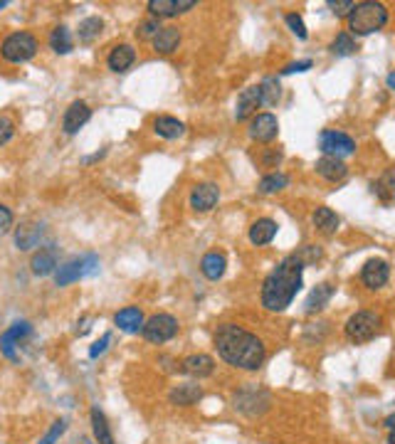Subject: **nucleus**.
Wrapping results in <instances>:
<instances>
[{"instance_id":"obj_1","label":"nucleus","mask_w":395,"mask_h":444,"mask_svg":"<svg viewBox=\"0 0 395 444\" xmlns=\"http://www.w3.org/2000/svg\"><path fill=\"white\" fill-rule=\"evenodd\" d=\"M215 348L225 363L242 371H257L264 363V343L237 323H223L215 331Z\"/></svg>"},{"instance_id":"obj_2","label":"nucleus","mask_w":395,"mask_h":444,"mask_svg":"<svg viewBox=\"0 0 395 444\" xmlns=\"http://www.w3.org/2000/svg\"><path fill=\"white\" fill-rule=\"evenodd\" d=\"M304 262L297 254H289L277 264L272 274L262 284V306L272 313H282L292 306L294 296L302 292Z\"/></svg>"},{"instance_id":"obj_3","label":"nucleus","mask_w":395,"mask_h":444,"mask_svg":"<svg viewBox=\"0 0 395 444\" xmlns=\"http://www.w3.org/2000/svg\"><path fill=\"white\" fill-rule=\"evenodd\" d=\"M388 23V8L376 0H363L348 15V30L351 35H373Z\"/></svg>"},{"instance_id":"obj_4","label":"nucleus","mask_w":395,"mask_h":444,"mask_svg":"<svg viewBox=\"0 0 395 444\" xmlns=\"http://www.w3.org/2000/svg\"><path fill=\"white\" fill-rule=\"evenodd\" d=\"M97 272H99L97 254H82V257H74L69 262L59 264L57 272H54V282H57V287H67V284L79 282L84 277H94Z\"/></svg>"},{"instance_id":"obj_5","label":"nucleus","mask_w":395,"mask_h":444,"mask_svg":"<svg viewBox=\"0 0 395 444\" xmlns=\"http://www.w3.org/2000/svg\"><path fill=\"white\" fill-rule=\"evenodd\" d=\"M0 54L5 62L10 64H23L37 54V40L30 32H13L3 40L0 44Z\"/></svg>"},{"instance_id":"obj_6","label":"nucleus","mask_w":395,"mask_h":444,"mask_svg":"<svg viewBox=\"0 0 395 444\" xmlns=\"http://www.w3.org/2000/svg\"><path fill=\"white\" fill-rule=\"evenodd\" d=\"M381 328V316L373 311H356L351 318L346 321L343 331H346V338L351 343H366L371 341L373 336Z\"/></svg>"},{"instance_id":"obj_7","label":"nucleus","mask_w":395,"mask_h":444,"mask_svg":"<svg viewBox=\"0 0 395 444\" xmlns=\"http://www.w3.org/2000/svg\"><path fill=\"white\" fill-rule=\"evenodd\" d=\"M232 407L237 412H242V415H247V417H257V415H262V412H267L269 395L262 390V388L247 385V388H242V390L235 392Z\"/></svg>"},{"instance_id":"obj_8","label":"nucleus","mask_w":395,"mask_h":444,"mask_svg":"<svg viewBox=\"0 0 395 444\" xmlns=\"http://www.w3.org/2000/svg\"><path fill=\"white\" fill-rule=\"evenodd\" d=\"M141 333L148 343H156V346L168 343L171 338H176L178 333V318L171 316V313H156V316H151L143 323Z\"/></svg>"},{"instance_id":"obj_9","label":"nucleus","mask_w":395,"mask_h":444,"mask_svg":"<svg viewBox=\"0 0 395 444\" xmlns=\"http://www.w3.org/2000/svg\"><path fill=\"white\" fill-rule=\"evenodd\" d=\"M319 148H322L324 156H331V158H346L356 153V141H353L348 133L343 131H334V128H326L322 131L319 136Z\"/></svg>"},{"instance_id":"obj_10","label":"nucleus","mask_w":395,"mask_h":444,"mask_svg":"<svg viewBox=\"0 0 395 444\" xmlns=\"http://www.w3.org/2000/svg\"><path fill=\"white\" fill-rule=\"evenodd\" d=\"M30 333H33V326H30L28 321L13 323V326H10L8 331L3 333V336H0V353H3L8 361L18 363L20 356H18V351H15V346H18V343L23 341L25 336H30Z\"/></svg>"},{"instance_id":"obj_11","label":"nucleus","mask_w":395,"mask_h":444,"mask_svg":"<svg viewBox=\"0 0 395 444\" xmlns=\"http://www.w3.org/2000/svg\"><path fill=\"white\" fill-rule=\"evenodd\" d=\"M279 133V121L274 114H257V116L249 121V138L259 143L274 141Z\"/></svg>"},{"instance_id":"obj_12","label":"nucleus","mask_w":395,"mask_h":444,"mask_svg":"<svg viewBox=\"0 0 395 444\" xmlns=\"http://www.w3.org/2000/svg\"><path fill=\"white\" fill-rule=\"evenodd\" d=\"M262 89L257 87H247L242 89V94L237 97V107H235V119L237 121H244L249 116H257V109L262 107Z\"/></svg>"},{"instance_id":"obj_13","label":"nucleus","mask_w":395,"mask_h":444,"mask_svg":"<svg viewBox=\"0 0 395 444\" xmlns=\"http://www.w3.org/2000/svg\"><path fill=\"white\" fill-rule=\"evenodd\" d=\"M361 279L368 289H381L391 279V267L386 259H368L361 269Z\"/></svg>"},{"instance_id":"obj_14","label":"nucleus","mask_w":395,"mask_h":444,"mask_svg":"<svg viewBox=\"0 0 395 444\" xmlns=\"http://www.w3.org/2000/svg\"><path fill=\"white\" fill-rule=\"evenodd\" d=\"M220 200V188L215 183H200V186L193 188L191 193V208L196 212H208L218 205Z\"/></svg>"},{"instance_id":"obj_15","label":"nucleus","mask_w":395,"mask_h":444,"mask_svg":"<svg viewBox=\"0 0 395 444\" xmlns=\"http://www.w3.org/2000/svg\"><path fill=\"white\" fill-rule=\"evenodd\" d=\"M89 119H92V109H89V104L87 102H72L67 112H64V119H62L64 133H77L79 128L89 121Z\"/></svg>"},{"instance_id":"obj_16","label":"nucleus","mask_w":395,"mask_h":444,"mask_svg":"<svg viewBox=\"0 0 395 444\" xmlns=\"http://www.w3.org/2000/svg\"><path fill=\"white\" fill-rule=\"evenodd\" d=\"M196 8V0H148V10L158 18H176Z\"/></svg>"},{"instance_id":"obj_17","label":"nucleus","mask_w":395,"mask_h":444,"mask_svg":"<svg viewBox=\"0 0 395 444\" xmlns=\"http://www.w3.org/2000/svg\"><path fill=\"white\" fill-rule=\"evenodd\" d=\"M30 267H33L35 277H47V274L57 272V267H59L57 247H54V244H47L45 249H40V252L33 257V262H30Z\"/></svg>"},{"instance_id":"obj_18","label":"nucleus","mask_w":395,"mask_h":444,"mask_svg":"<svg viewBox=\"0 0 395 444\" xmlns=\"http://www.w3.org/2000/svg\"><path fill=\"white\" fill-rule=\"evenodd\" d=\"M181 371L186 373V376L191 378H208L213 376L215 371V361L210 356H205V353H196V356H188L186 361L181 363Z\"/></svg>"},{"instance_id":"obj_19","label":"nucleus","mask_w":395,"mask_h":444,"mask_svg":"<svg viewBox=\"0 0 395 444\" xmlns=\"http://www.w3.org/2000/svg\"><path fill=\"white\" fill-rule=\"evenodd\" d=\"M45 234V227L40 222H25L18 227V232H15V247L23 249V252H28V249L37 247L40 239H42Z\"/></svg>"},{"instance_id":"obj_20","label":"nucleus","mask_w":395,"mask_h":444,"mask_svg":"<svg viewBox=\"0 0 395 444\" xmlns=\"http://www.w3.org/2000/svg\"><path fill=\"white\" fill-rule=\"evenodd\" d=\"M114 323H117L119 328H122L124 333H138L143 331V313L138 306H126L122 308V311H117V316H114Z\"/></svg>"},{"instance_id":"obj_21","label":"nucleus","mask_w":395,"mask_h":444,"mask_svg":"<svg viewBox=\"0 0 395 444\" xmlns=\"http://www.w3.org/2000/svg\"><path fill=\"white\" fill-rule=\"evenodd\" d=\"M317 173L324 178V181H331V183H338L346 178L348 168L346 163L341 161V158H331V156H324L317 161Z\"/></svg>"},{"instance_id":"obj_22","label":"nucleus","mask_w":395,"mask_h":444,"mask_svg":"<svg viewBox=\"0 0 395 444\" xmlns=\"http://www.w3.org/2000/svg\"><path fill=\"white\" fill-rule=\"evenodd\" d=\"M334 294H336V287H334V284H329V282H324V284H319V287H314L312 294L307 296L304 311H307V313H319L329 301H331Z\"/></svg>"},{"instance_id":"obj_23","label":"nucleus","mask_w":395,"mask_h":444,"mask_svg":"<svg viewBox=\"0 0 395 444\" xmlns=\"http://www.w3.org/2000/svg\"><path fill=\"white\" fill-rule=\"evenodd\" d=\"M277 229H279V224L274 220H269V217H259V220L252 222V227H249V242L257 244V247L269 244L274 237H277Z\"/></svg>"},{"instance_id":"obj_24","label":"nucleus","mask_w":395,"mask_h":444,"mask_svg":"<svg viewBox=\"0 0 395 444\" xmlns=\"http://www.w3.org/2000/svg\"><path fill=\"white\" fill-rule=\"evenodd\" d=\"M134 59H136V49H134L131 44H117V47L109 52L107 64L112 72H126L134 64Z\"/></svg>"},{"instance_id":"obj_25","label":"nucleus","mask_w":395,"mask_h":444,"mask_svg":"<svg viewBox=\"0 0 395 444\" xmlns=\"http://www.w3.org/2000/svg\"><path fill=\"white\" fill-rule=\"evenodd\" d=\"M153 131H156L161 138L173 141V138L186 136V124L178 121L176 116H156L153 119Z\"/></svg>"},{"instance_id":"obj_26","label":"nucleus","mask_w":395,"mask_h":444,"mask_svg":"<svg viewBox=\"0 0 395 444\" xmlns=\"http://www.w3.org/2000/svg\"><path fill=\"white\" fill-rule=\"evenodd\" d=\"M225 267H228V259H225L223 252H208L203 257V262H200V272L210 282H218L225 274Z\"/></svg>"},{"instance_id":"obj_27","label":"nucleus","mask_w":395,"mask_h":444,"mask_svg":"<svg viewBox=\"0 0 395 444\" xmlns=\"http://www.w3.org/2000/svg\"><path fill=\"white\" fill-rule=\"evenodd\" d=\"M178 44H181V30L178 28H161L156 37H153V49L161 54L176 52Z\"/></svg>"},{"instance_id":"obj_28","label":"nucleus","mask_w":395,"mask_h":444,"mask_svg":"<svg viewBox=\"0 0 395 444\" xmlns=\"http://www.w3.org/2000/svg\"><path fill=\"white\" fill-rule=\"evenodd\" d=\"M200 397H203V390H200L198 385H193V383H183V385L173 388L171 395H168V400H171L173 405L188 407V405H196Z\"/></svg>"},{"instance_id":"obj_29","label":"nucleus","mask_w":395,"mask_h":444,"mask_svg":"<svg viewBox=\"0 0 395 444\" xmlns=\"http://www.w3.org/2000/svg\"><path fill=\"white\" fill-rule=\"evenodd\" d=\"M314 227L319 229L322 234H336L338 224H341V220H338V215L331 210V208H317V212H314Z\"/></svg>"},{"instance_id":"obj_30","label":"nucleus","mask_w":395,"mask_h":444,"mask_svg":"<svg viewBox=\"0 0 395 444\" xmlns=\"http://www.w3.org/2000/svg\"><path fill=\"white\" fill-rule=\"evenodd\" d=\"M89 417H92L94 440H97L99 444H117V442H114V435H112V430H109V422H107V417H104V412L99 410V407H92V412H89Z\"/></svg>"},{"instance_id":"obj_31","label":"nucleus","mask_w":395,"mask_h":444,"mask_svg":"<svg viewBox=\"0 0 395 444\" xmlns=\"http://www.w3.org/2000/svg\"><path fill=\"white\" fill-rule=\"evenodd\" d=\"M49 47H52L57 54L72 52V35H69V30L64 28V25H59V28L52 30V35H49Z\"/></svg>"},{"instance_id":"obj_32","label":"nucleus","mask_w":395,"mask_h":444,"mask_svg":"<svg viewBox=\"0 0 395 444\" xmlns=\"http://www.w3.org/2000/svg\"><path fill=\"white\" fill-rule=\"evenodd\" d=\"M373 193L381 198L383 203L393 200L395 198V171H386L376 183H373Z\"/></svg>"},{"instance_id":"obj_33","label":"nucleus","mask_w":395,"mask_h":444,"mask_svg":"<svg viewBox=\"0 0 395 444\" xmlns=\"http://www.w3.org/2000/svg\"><path fill=\"white\" fill-rule=\"evenodd\" d=\"M287 186H289V178L284 176V173H269V176H264L262 181H259L257 191L262 193V196H272V193L284 191Z\"/></svg>"},{"instance_id":"obj_34","label":"nucleus","mask_w":395,"mask_h":444,"mask_svg":"<svg viewBox=\"0 0 395 444\" xmlns=\"http://www.w3.org/2000/svg\"><path fill=\"white\" fill-rule=\"evenodd\" d=\"M331 52L336 57H348V54L356 52V42H353V35L351 32H338L336 40L331 42Z\"/></svg>"},{"instance_id":"obj_35","label":"nucleus","mask_w":395,"mask_h":444,"mask_svg":"<svg viewBox=\"0 0 395 444\" xmlns=\"http://www.w3.org/2000/svg\"><path fill=\"white\" fill-rule=\"evenodd\" d=\"M259 89H262V102L269 104V107H274V104L282 99V87H279L277 77H267L262 84H259Z\"/></svg>"},{"instance_id":"obj_36","label":"nucleus","mask_w":395,"mask_h":444,"mask_svg":"<svg viewBox=\"0 0 395 444\" xmlns=\"http://www.w3.org/2000/svg\"><path fill=\"white\" fill-rule=\"evenodd\" d=\"M102 28H104L102 18L82 20V23H79V40H82V42H89V40H94L99 32H102Z\"/></svg>"},{"instance_id":"obj_37","label":"nucleus","mask_w":395,"mask_h":444,"mask_svg":"<svg viewBox=\"0 0 395 444\" xmlns=\"http://www.w3.org/2000/svg\"><path fill=\"white\" fill-rule=\"evenodd\" d=\"M64 430H67V420H54L52 425H49L47 435H45L37 444H57L59 437L64 435Z\"/></svg>"},{"instance_id":"obj_38","label":"nucleus","mask_w":395,"mask_h":444,"mask_svg":"<svg viewBox=\"0 0 395 444\" xmlns=\"http://www.w3.org/2000/svg\"><path fill=\"white\" fill-rule=\"evenodd\" d=\"M329 8H331V13L336 18H348L351 10L356 8V3L353 0H329Z\"/></svg>"},{"instance_id":"obj_39","label":"nucleus","mask_w":395,"mask_h":444,"mask_svg":"<svg viewBox=\"0 0 395 444\" xmlns=\"http://www.w3.org/2000/svg\"><path fill=\"white\" fill-rule=\"evenodd\" d=\"M284 20H287V25H289V28H292V32L294 35H297V37L299 40H307V25H304V20H302V15H297V13H289L287 15V18H284Z\"/></svg>"},{"instance_id":"obj_40","label":"nucleus","mask_w":395,"mask_h":444,"mask_svg":"<svg viewBox=\"0 0 395 444\" xmlns=\"http://www.w3.org/2000/svg\"><path fill=\"white\" fill-rule=\"evenodd\" d=\"M13 133H15V124H13V119H8V116H0V146H5V143L13 138Z\"/></svg>"},{"instance_id":"obj_41","label":"nucleus","mask_w":395,"mask_h":444,"mask_svg":"<svg viewBox=\"0 0 395 444\" xmlns=\"http://www.w3.org/2000/svg\"><path fill=\"white\" fill-rule=\"evenodd\" d=\"M158 30H161V28H158L156 20H146V23L138 25L136 35H138V37H141V40H148V37L153 40V37H156V35H158Z\"/></svg>"},{"instance_id":"obj_42","label":"nucleus","mask_w":395,"mask_h":444,"mask_svg":"<svg viewBox=\"0 0 395 444\" xmlns=\"http://www.w3.org/2000/svg\"><path fill=\"white\" fill-rule=\"evenodd\" d=\"M109 343H112V333H104V336L99 338V341L94 343L92 348H89V358H99L109 348Z\"/></svg>"},{"instance_id":"obj_43","label":"nucleus","mask_w":395,"mask_h":444,"mask_svg":"<svg viewBox=\"0 0 395 444\" xmlns=\"http://www.w3.org/2000/svg\"><path fill=\"white\" fill-rule=\"evenodd\" d=\"M279 161H282V151H277V148H269V151L264 153V158H262L264 168H277Z\"/></svg>"},{"instance_id":"obj_44","label":"nucleus","mask_w":395,"mask_h":444,"mask_svg":"<svg viewBox=\"0 0 395 444\" xmlns=\"http://www.w3.org/2000/svg\"><path fill=\"white\" fill-rule=\"evenodd\" d=\"M312 69V59H302V62H292L282 69V74H294V72H307Z\"/></svg>"},{"instance_id":"obj_45","label":"nucleus","mask_w":395,"mask_h":444,"mask_svg":"<svg viewBox=\"0 0 395 444\" xmlns=\"http://www.w3.org/2000/svg\"><path fill=\"white\" fill-rule=\"evenodd\" d=\"M13 212L8 210L5 205H0V232H8L10 227H13Z\"/></svg>"},{"instance_id":"obj_46","label":"nucleus","mask_w":395,"mask_h":444,"mask_svg":"<svg viewBox=\"0 0 395 444\" xmlns=\"http://www.w3.org/2000/svg\"><path fill=\"white\" fill-rule=\"evenodd\" d=\"M386 84H388V89H395V72H391L386 77Z\"/></svg>"},{"instance_id":"obj_47","label":"nucleus","mask_w":395,"mask_h":444,"mask_svg":"<svg viewBox=\"0 0 395 444\" xmlns=\"http://www.w3.org/2000/svg\"><path fill=\"white\" fill-rule=\"evenodd\" d=\"M388 444H395V430H391V437H388Z\"/></svg>"}]
</instances>
